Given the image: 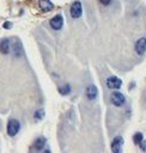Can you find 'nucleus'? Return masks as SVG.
I'll return each mask as SVG.
<instances>
[{
    "instance_id": "6e6552de",
    "label": "nucleus",
    "mask_w": 146,
    "mask_h": 153,
    "mask_svg": "<svg viewBox=\"0 0 146 153\" xmlns=\"http://www.w3.org/2000/svg\"><path fill=\"white\" fill-rule=\"evenodd\" d=\"M62 25H63V18L60 14H57L50 19V26L54 30H60L62 27Z\"/></svg>"
},
{
    "instance_id": "0eeeda50",
    "label": "nucleus",
    "mask_w": 146,
    "mask_h": 153,
    "mask_svg": "<svg viewBox=\"0 0 146 153\" xmlns=\"http://www.w3.org/2000/svg\"><path fill=\"white\" fill-rule=\"evenodd\" d=\"M135 51L139 55H144L146 53V37H141L135 43Z\"/></svg>"
},
{
    "instance_id": "20e7f679",
    "label": "nucleus",
    "mask_w": 146,
    "mask_h": 153,
    "mask_svg": "<svg viewBox=\"0 0 146 153\" xmlns=\"http://www.w3.org/2000/svg\"><path fill=\"white\" fill-rule=\"evenodd\" d=\"M122 85V80L117 76H109L107 79V86L109 88H112V90H117L120 88Z\"/></svg>"
},
{
    "instance_id": "2eb2a0df",
    "label": "nucleus",
    "mask_w": 146,
    "mask_h": 153,
    "mask_svg": "<svg viewBox=\"0 0 146 153\" xmlns=\"http://www.w3.org/2000/svg\"><path fill=\"white\" fill-rule=\"evenodd\" d=\"M59 92H60L61 94H68V93L71 92V87H69V85H65V86L59 87Z\"/></svg>"
},
{
    "instance_id": "f03ea898",
    "label": "nucleus",
    "mask_w": 146,
    "mask_h": 153,
    "mask_svg": "<svg viewBox=\"0 0 146 153\" xmlns=\"http://www.w3.org/2000/svg\"><path fill=\"white\" fill-rule=\"evenodd\" d=\"M110 102H111V104L115 105V106H121V105L124 104L126 98H124V96H123L121 92H114V93H111V96H110Z\"/></svg>"
},
{
    "instance_id": "f3484780",
    "label": "nucleus",
    "mask_w": 146,
    "mask_h": 153,
    "mask_svg": "<svg viewBox=\"0 0 146 153\" xmlns=\"http://www.w3.org/2000/svg\"><path fill=\"white\" fill-rule=\"evenodd\" d=\"M99 2H101L102 5H105V6H107V5H109V4L111 2V0H99Z\"/></svg>"
},
{
    "instance_id": "ddd939ff",
    "label": "nucleus",
    "mask_w": 146,
    "mask_h": 153,
    "mask_svg": "<svg viewBox=\"0 0 146 153\" xmlns=\"http://www.w3.org/2000/svg\"><path fill=\"white\" fill-rule=\"evenodd\" d=\"M144 140V136H142V134L141 133H135L134 135H133V141H134V143H136V145H140V142Z\"/></svg>"
},
{
    "instance_id": "f257e3e1",
    "label": "nucleus",
    "mask_w": 146,
    "mask_h": 153,
    "mask_svg": "<svg viewBox=\"0 0 146 153\" xmlns=\"http://www.w3.org/2000/svg\"><path fill=\"white\" fill-rule=\"evenodd\" d=\"M19 128H20V124H19V122L17 120H14V118L8 120V123H7V134L10 136H14L19 131Z\"/></svg>"
},
{
    "instance_id": "39448f33",
    "label": "nucleus",
    "mask_w": 146,
    "mask_h": 153,
    "mask_svg": "<svg viewBox=\"0 0 146 153\" xmlns=\"http://www.w3.org/2000/svg\"><path fill=\"white\" fill-rule=\"evenodd\" d=\"M122 145H123V137L122 136H116L111 141V151L114 153H120L122 151Z\"/></svg>"
},
{
    "instance_id": "a211bd4d",
    "label": "nucleus",
    "mask_w": 146,
    "mask_h": 153,
    "mask_svg": "<svg viewBox=\"0 0 146 153\" xmlns=\"http://www.w3.org/2000/svg\"><path fill=\"white\" fill-rule=\"evenodd\" d=\"M11 26H12V24H11V23H8V22L4 24V27H5V29H10Z\"/></svg>"
},
{
    "instance_id": "1a4fd4ad",
    "label": "nucleus",
    "mask_w": 146,
    "mask_h": 153,
    "mask_svg": "<svg viewBox=\"0 0 146 153\" xmlns=\"http://www.w3.org/2000/svg\"><path fill=\"white\" fill-rule=\"evenodd\" d=\"M38 7L43 12H49L54 8V4L50 0H38Z\"/></svg>"
},
{
    "instance_id": "9b49d317",
    "label": "nucleus",
    "mask_w": 146,
    "mask_h": 153,
    "mask_svg": "<svg viewBox=\"0 0 146 153\" xmlns=\"http://www.w3.org/2000/svg\"><path fill=\"white\" fill-rule=\"evenodd\" d=\"M0 51L2 54H8L11 51V42H10V39L5 38V39H2L0 42Z\"/></svg>"
},
{
    "instance_id": "9d476101",
    "label": "nucleus",
    "mask_w": 146,
    "mask_h": 153,
    "mask_svg": "<svg viewBox=\"0 0 146 153\" xmlns=\"http://www.w3.org/2000/svg\"><path fill=\"white\" fill-rule=\"evenodd\" d=\"M97 96H98V90H97V87H96L95 85L87 86V88H86V97H87L90 100H92V99H96Z\"/></svg>"
},
{
    "instance_id": "f8f14e48",
    "label": "nucleus",
    "mask_w": 146,
    "mask_h": 153,
    "mask_svg": "<svg viewBox=\"0 0 146 153\" xmlns=\"http://www.w3.org/2000/svg\"><path fill=\"white\" fill-rule=\"evenodd\" d=\"M34 146H35V149L42 151V149L44 148V146H45V139H44V137H38V139H36Z\"/></svg>"
},
{
    "instance_id": "4468645a",
    "label": "nucleus",
    "mask_w": 146,
    "mask_h": 153,
    "mask_svg": "<svg viewBox=\"0 0 146 153\" xmlns=\"http://www.w3.org/2000/svg\"><path fill=\"white\" fill-rule=\"evenodd\" d=\"M34 116H35V118L36 120H42L43 117H44V110L43 109H38V110H36L35 111V114H34Z\"/></svg>"
},
{
    "instance_id": "7ed1b4c3",
    "label": "nucleus",
    "mask_w": 146,
    "mask_h": 153,
    "mask_svg": "<svg viewBox=\"0 0 146 153\" xmlns=\"http://www.w3.org/2000/svg\"><path fill=\"white\" fill-rule=\"evenodd\" d=\"M11 49H12V51H13V55H14L16 57H19V56H22V55L24 54V51H23V45H22V42H20L18 38H16V39L13 41V44L11 45Z\"/></svg>"
},
{
    "instance_id": "dca6fc26",
    "label": "nucleus",
    "mask_w": 146,
    "mask_h": 153,
    "mask_svg": "<svg viewBox=\"0 0 146 153\" xmlns=\"http://www.w3.org/2000/svg\"><path fill=\"white\" fill-rule=\"evenodd\" d=\"M140 148H141V151L146 152V140H142V141L140 142Z\"/></svg>"
},
{
    "instance_id": "423d86ee",
    "label": "nucleus",
    "mask_w": 146,
    "mask_h": 153,
    "mask_svg": "<svg viewBox=\"0 0 146 153\" xmlns=\"http://www.w3.org/2000/svg\"><path fill=\"white\" fill-rule=\"evenodd\" d=\"M83 13V8H81V4L80 1H75L72 4L71 6V16L73 18H79Z\"/></svg>"
}]
</instances>
